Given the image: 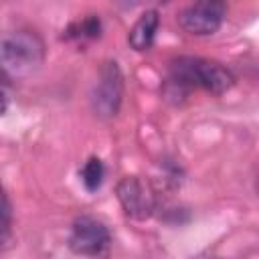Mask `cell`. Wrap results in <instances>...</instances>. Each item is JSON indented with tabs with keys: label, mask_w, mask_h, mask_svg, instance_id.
I'll return each instance as SVG.
<instances>
[{
	"label": "cell",
	"mask_w": 259,
	"mask_h": 259,
	"mask_svg": "<svg viewBox=\"0 0 259 259\" xmlns=\"http://www.w3.org/2000/svg\"><path fill=\"white\" fill-rule=\"evenodd\" d=\"M172 83L180 87H202L214 95H221L233 87L235 77L217 61L180 57L172 63Z\"/></svg>",
	"instance_id": "cell-1"
},
{
	"label": "cell",
	"mask_w": 259,
	"mask_h": 259,
	"mask_svg": "<svg viewBox=\"0 0 259 259\" xmlns=\"http://www.w3.org/2000/svg\"><path fill=\"white\" fill-rule=\"evenodd\" d=\"M2 69L10 77H22L36 71L45 61V42L32 30H16L4 36L0 49Z\"/></svg>",
	"instance_id": "cell-2"
},
{
	"label": "cell",
	"mask_w": 259,
	"mask_h": 259,
	"mask_svg": "<svg viewBox=\"0 0 259 259\" xmlns=\"http://www.w3.org/2000/svg\"><path fill=\"white\" fill-rule=\"evenodd\" d=\"M109 231L107 227L93 217H79L73 223L69 247L79 255H101L109 247Z\"/></svg>",
	"instance_id": "cell-3"
},
{
	"label": "cell",
	"mask_w": 259,
	"mask_h": 259,
	"mask_svg": "<svg viewBox=\"0 0 259 259\" xmlns=\"http://www.w3.org/2000/svg\"><path fill=\"white\" fill-rule=\"evenodd\" d=\"M81 180L87 190H97L103 182V164L99 158H89L81 170Z\"/></svg>",
	"instance_id": "cell-9"
},
{
	"label": "cell",
	"mask_w": 259,
	"mask_h": 259,
	"mask_svg": "<svg viewBox=\"0 0 259 259\" xmlns=\"http://www.w3.org/2000/svg\"><path fill=\"white\" fill-rule=\"evenodd\" d=\"M223 16H225V2L196 0L194 6H188L180 12L178 22H180L182 30H186L188 34L206 36L221 28Z\"/></svg>",
	"instance_id": "cell-4"
},
{
	"label": "cell",
	"mask_w": 259,
	"mask_h": 259,
	"mask_svg": "<svg viewBox=\"0 0 259 259\" xmlns=\"http://www.w3.org/2000/svg\"><path fill=\"white\" fill-rule=\"evenodd\" d=\"M160 24V16L156 10H146L136 24L132 26L130 34H127V42L134 51H148L156 38V30Z\"/></svg>",
	"instance_id": "cell-7"
},
{
	"label": "cell",
	"mask_w": 259,
	"mask_h": 259,
	"mask_svg": "<svg viewBox=\"0 0 259 259\" xmlns=\"http://www.w3.org/2000/svg\"><path fill=\"white\" fill-rule=\"evenodd\" d=\"M10 200H8V196L4 194L2 196V223H0V229H2V245L8 241V237H10Z\"/></svg>",
	"instance_id": "cell-10"
},
{
	"label": "cell",
	"mask_w": 259,
	"mask_h": 259,
	"mask_svg": "<svg viewBox=\"0 0 259 259\" xmlns=\"http://www.w3.org/2000/svg\"><path fill=\"white\" fill-rule=\"evenodd\" d=\"M117 198L125 214L132 219H146L154 210V194L150 186L136 176H125L117 184Z\"/></svg>",
	"instance_id": "cell-6"
},
{
	"label": "cell",
	"mask_w": 259,
	"mask_h": 259,
	"mask_svg": "<svg viewBox=\"0 0 259 259\" xmlns=\"http://www.w3.org/2000/svg\"><path fill=\"white\" fill-rule=\"evenodd\" d=\"M121 91H123V79L121 71L115 63H105L101 69L99 83L93 91V109L101 117H113L121 103Z\"/></svg>",
	"instance_id": "cell-5"
},
{
	"label": "cell",
	"mask_w": 259,
	"mask_h": 259,
	"mask_svg": "<svg viewBox=\"0 0 259 259\" xmlns=\"http://www.w3.org/2000/svg\"><path fill=\"white\" fill-rule=\"evenodd\" d=\"M101 32V22L97 16H87L81 22H75L67 28L69 38H95Z\"/></svg>",
	"instance_id": "cell-8"
}]
</instances>
